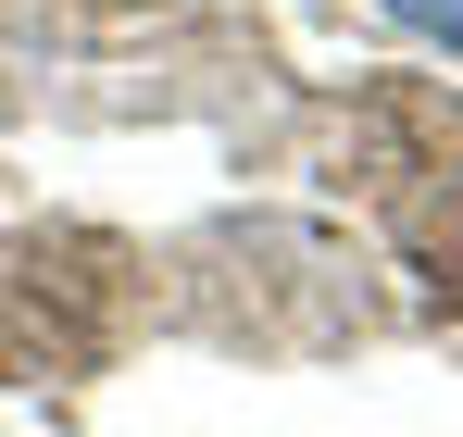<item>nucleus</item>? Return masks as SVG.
I'll return each mask as SVG.
<instances>
[{"instance_id":"obj_1","label":"nucleus","mask_w":463,"mask_h":437,"mask_svg":"<svg viewBox=\"0 0 463 437\" xmlns=\"http://www.w3.org/2000/svg\"><path fill=\"white\" fill-rule=\"evenodd\" d=\"M401 38H426V51H463V0H376Z\"/></svg>"}]
</instances>
